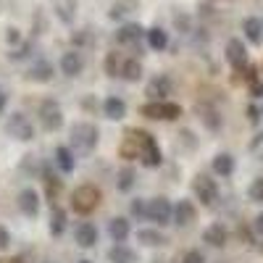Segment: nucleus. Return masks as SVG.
Masks as SVG:
<instances>
[{
    "label": "nucleus",
    "mask_w": 263,
    "mask_h": 263,
    "mask_svg": "<svg viewBox=\"0 0 263 263\" xmlns=\"http://www.w3.org/2000/svg\"><path fill=\"white\" fill-rule=\"evenodd\" d=\"M121 74H124L126 82H137V79L142 77V66H140V61H135V58L126 61V63H124V69H121Z\"/></svg>",
    "instance_id": "5701e85b"
},
{
    "label": "nucleus",
    "mask_w": 263,
    "mask_h": 263,
    "mask_svg": "<svg viewBox=\"0 0 263 263\" xmlns=\"http://www.w3.org/2000/svg\"><path fill=\"white\" fill-rule=\"evenodd\" d=\"M77 242L82 248H92L98 242V229L92 224H79L77 227Z\"/></svg>",
    "instance_id": "4468645a"
},
{
    "label": "nucleus",
    "mask_w": 263,
    "mask_h": 263,
    "mask_svg": "<svg viewBox=\"0 0 263 263\" xmlns=\"http://www.w3.org/2000/svg\"><path fill=\"white\" fill-rule=\"evenodd\" d=\"M63 227H66V211L53 208V216H50V232H53V234H61Z\"/></svg>",
    "instance_id": "a878e982"
},
{
    "label": "nucleus",
    "mask_w": 263,
    "mask_h": 263,
    "mask_svg": "<svg viewBox=\"0 0 263 263\" xmlns=\"http://www.w3.org/2000/svg\"><path fill=\"white\" fill-rule=\"evenodd\" d=\"M137 239H142L145 245H163V242H166V237H163L161 232H153V229L137 232Z\"/></svg>",
    "instance_id": "393cba45"
},
{
    "label": "nucleus",
    "mask_w": 263,
    "mask_h": 263,
    "mask_svg": "<svg viewBox=\"0 0 263 263\" xmlns=\"http://www.w3.org/2000/svg\"><path fill=\"white\" fill-rule=\"evenodd\" d=\"M147 218H150V221H156V224H168L171 205H168L166 197H156V200H150V205H147Z\"/></svg>",
    "instance_id": "423d86ee"
},
{
    "label": "nucleus",
    "mask_w": 263,
    "mask_h": 263,
    "mask_svg": "<svg viewBox=\"0 0 263 263\" xmlns=\"http://www.w3.org/2000/svg\"><path fill=\"white\" fill-rule=\"evenodd\" d=\"M55 161L61 166V171H74V156L69 147H58L55 150Z\"/></svg>",
    "instance_id": "b1692460"
},
{
    "label": "nucleus",
    "mask_w": 263,
    "mask_h": 263,
    "mask_svg": "<svg viewBox=\"0 0 263 263\" xmlns=\"http://www.w3.org/2000/svg\"><path fill=\"white\" fill-rule=\"evenodd\" d=\"M40 116H42V126H45V129H58L61 121H63V119H61V108H58V103H53V100L42 103Z\"/></svg>",
    "instance_id": "1a4fd4ad"
},
{
    "label": "nucleus",
    "mask_w": 263,
    "mask_h": 263,
    "mask_svg": "<svg viewBox=\"0 0 263 263\" xmlns=\"http://www.w3.org/2000/svg\"><path fill=\"white\" fill-rule=\"evenodd\" d=\"M61 69H63L66 77H77V74H82V69H84V61H82V55H79L77 50L63 53V58H61Z\"/></svg>",
    "instance_id": "9b49d317"
},
{
    "label": "nucleus",
    "mask_w": 263,
    "mask_h": 263,
    "mask_svg": "<svg viewBox=\"0 0 263 263\" xmlns=\"http://www.w3.org/2000/svg\"><path fill=\"white\" fill-rule=\"evenodd\" d=\"M174 218L179 227H187L190 221H195V205L190 200H179V205L174 208Z\"/></svg>",
    "instance_id": "2eb2a0df"
},
{
    "label": "nucleus",
    "mask_w": 263,
    "mask_h": 263,
    "mask_svg": "<svg viewBox=\"0 0 263 263\" xmlns=\"http://www.w3.org/2000/svg\"><path fill=\"white\" fill-rule=\"evenodd\" d=\"M227 61L234 66V69L248 66V48L242 45V40H229L227 42Z\"/></svg>",
    "instance_id": "0eeeda50"
},
{
    "label": "nucleus",
    "mask_w": 263,
    "mask_h": 263,
    "mask_svg": "<svg viewBox=\"0 0 263 263\" xmlns=\"http://www.w3.org/2000/svg\"><path fill=\"white\" fill-rule=\"evenodd\" d=\"M242 32H245V37L253 42V45H260V42H263V21L255 18V16L245 18L242 21Z\"/></svg>",
    "instance_id": "ddd939ff"
},
{
    "label": "nucleus",
    "mask_w": 263,
    "mask_h": 263,
    "mask_svg": "<svg viewBox=\"0 0 263 263\" xmlns=\"http://www.w3.org/2000/svg\"><path fill=\"white\" fill-rule=\"evenodd\" d=\"M105 116L108 119H124L126 116V103L124 100H119V98H108L105 100Z\"/></svg>",
    "instance_id": "a211bd4d"
},
{
    "label": "nucleus",
    "mask_w": 263,
    "mask_h": 263,
    "mask_svg": "<svg viewBox=\"0 0 263 263\" xmlns=\"http://www.w3.org/2000/svg\"><path fill=\"white\" fill-rule=\"evenodd\" d=\"M147 45L153 48V50H163L166 45H168V34L161 29V27H153V29H147Z\"/></svg>",
    "instance_id": "f3484780"
},
{
    "label": "nucleus",
    "mask_w": 263,
    "mask_h": 263,
    "mask_svg": "<svg viewBox=\"0 0 263 263\" xmlns=\"http://www.w3.org/2000/svg\"><path fill=\"white\" fill-rule=\"evenodd\" d=\"M6 40L11 42V45H16V42L21 40V34H18V29H8V34H6Z\"/></svg>",
    "instance_id": "473e14b6"
},
{
    "label": "nucleus",
    "mask_w": 263,
    "mask_h": 263,
    "mask_svg": "<svg viewBox=\"0 0 263 263\" xmlns=\"http://www.w3.org/2000/svg\"><path fill=\"white\" fill-rule=\"evenodd\" d=\"M250 200L263 203V179H255V182L250 184Z\"/></svg>",
    "instance_id": "cd10ccee"
},
{
    "label": "nucleus",
    "mask_w": 263,
    "mask_h": 263,
    "mask_svg": "<svg viewBox=\"0 0 263 263\" xmlns=\"http://www.w3.org/2000/svg\"><path fill=\"white\" fill-rule=\"evenodd\" d=\"M50 74H53V66H50L48 61H40L37 66H32V71H29V77H32L34 82H48Z\"/></svg>",
    "instance_id": "4be33fe9"
},
{
    "label": "nucleus",
    "mask_w": 263,
    "mask_h": 263,
    "mask_svg": "<svg viewBox=\"0 0 263 263\" xmlns=\"http://www.w3.org/2000/svg\"><path fill=\"white\" fill-rule=\"evenodd\" d=\"M108 232H111V237L116 239V242H124V239L129 237V221L126 218H114V221L108 224Z\"/></svg>",
    "instance_id": "412c9836"
},
{
    "label": "nucleus",
    "mask_w": 263,
    "mask_h": 263,
    "mask_svg": "<svg viewBox=\"0 0 263 263\" xmlns=\"http://www.w3.org/2000/svg\"><path fill=\"white\" fill-rule=\"evenodd\" d=\"M18 208L24 211L27 216H34L37 213V208H40V203H37V192L34 190H24L18 195Z\"/></svg>",
    "instance_id": "dca6fc26"
},
{
    "label": "nucleus",
    "mask_w": 263,
    "mask_h": 263,
    "mask_svg": "<svg viewBox=\"0 0 263 263\" xmlns=\"http://www.w3.org/2000/svg\"><path fill=\"white\" fill-rule=\"evenodd\" d=\"M255 227H258V232H263V213L255 218Z\"/></svg>",
    "instance_id": "f704fd0d"
},
{
    "label": "nucleus",
    "mask_w": 263,
    "mask_h": 263,
    "mask_svg": "<svg viewBox=\"0 0 263 263\" xmlns=\"http://www.w3.org/2000/svg\"><path fill=\"white\" fill-rule=\"evenodd\" d=\"M0 263H21V258H8V260H0Z\"/></svg>",
    "instance_id": "e433bc0d"
},
{
    "label": "nucleus",
    "mask_w": 263,
    "mask_h": 263,
    "mask_svg": "<svg viewBox=\"0 0 263 263\" xmlns=\"http://www.w3.org/2000/svg\"><path fill=\"white\" fill-rule=\"evenodd\" d=\"M132 213H135V216H145V218H147V205H145L142 200H135V203H132Z\"/></svg>",
    "instance_id": "c756f323"
},
{
    "label": "nucleus",
    "mask_w": 263,
    "mask_h": 263,
    "mask_svg": "<svg viewBox=\"0 0 263 263\" xmlns=\"http://www.w3.org/2000/svg\"><path fill=\"white\" fill-rule=\"evenodd\" d=\"M71 142L79 150H92L98 142V129L92 124H74L71 126Z\"/></svg>",
    "instance_id": "20e7f679"
},
{
    "label": "nucleus",
    "mask_w": 263,
    "mask_h": 263,
    "mask_svg": "<svg viewBox=\"0 0 263 263\" xmlns=\"http://www.w3.org/2000/svg\"><path fill=\"white\" fill-rule=\"evenodd\" d=\"M132 179H135L132 168H124V171L119 174V187H121V190H129V187H132Z\"/></svg>",
    "instance_id": "c85d7f7f"
},
{
    "label": "nucleus",
    "mask_w": 263,
    "mask_h": 263,
    "mask_svg": "<svg viewBox=\"0 0 263 263\" xmlns=\"http://www.w3.org/2000/svg\"><path fill=\"white\" fill-rule=\"evenodd\" d=\"M126 135L137 142V147H140V158H142V163L145 166H158L161 163V150H158V142L153 140V135H147V132H142V129H129Z\"/></svg>",
    "instance_id": "f257e3e1"
},
{
    "label": "nucleus",
    "mask_w": 263,
    "mask_h": 263,
    "mask_svg": "<svg viewBox=\"0 0 263 263\" xmlns=\"http://www.w3.org/2000/svg\"><path fill=\"white\" fill-rule=\"evenodd\" d=\"M203 239H205L208 245H216V248H218V245H224V242H227V229H224L221 224H213V227L205 229Z\"/></svg>",
    "instance_id": "6ab92c4d"
},
{
    "label": "nucleus",
    "mask_w": 263,
    "mask_h": 263,
    "mask_svg": "<svg viewBox=\"0 0 263 263\" xmlns=\"http://www.w3.org/2000/svg\"><path fill=\"white\" fill-rule=\"evenodd\" d=\"M142 116H147V119H166V121H171V119H179V116H182V105L168 103V100H156V103L142 105Z\"/></svg>",
    "instance_id": "7ed1b4c3"
},
{
    "label": "nucleus",
    "mask_w": 263,
    "mask_h": 263,
    "mask_svg": "<svg viewBox=\"0 0 263 263\" xmlns=\"http://www.w3.org/2000/svg\"><path fill=\"white\" fill-rule=\"evenodd\" d=\"M192 190H195L197 200H200L203 205H213V203L218 200V187H216V182L208 179V177H197V179L192 182Z\"/></svg>",
    "instance_id": "39448f33"
},
{
    "label": "nucleus",
    "mask_w": 263,
    "mask_h": 263,
    "mask_svg": "<svg viewBox=\"0 0 263 263\" xmlns=\"http://www.w3.org/2000/svg\"><path fill=\"white\" fill-rule=\"evenodd\" d=\"M8 242H11V237H8V232L0 227V250H6L8 248Z\"/></svg>",
    "instance_id": "2f4dec72"
},
{
    "label": "nucleus",
    "mask_w": 263,
    "mask_h": 263,
    "mask_svg": "<svg viewBox=\"0 0 263 263\" xmlns=\"http://www.w3.org/2000/svg\"><path fill=\"white\" fill-rule=\"evenodd\" d=\"M182 263H203V255L197 253V250H190V253L182 258Z\"/></svg>",
    "instance_id": "7c9ffc66"
},
{
    "label": "nucleus",
    "mask_w": 263,
    "mask_h": 263,
    "mask_svg": "<svg viewBox=\"0 0 263 263\" xmlns=\"http://www.w3.org/2000/svg\"><path fill=\"white\" fill-rule=\"evenodd\" d=\"M79 263H92V260H79Z\"/></svg>",
    "instance_id": "4c0bfd02"
},
{
    "label": "nucleus",
    "mask_w": 263,
    "mask_h": 263,
    "mask_svg": "<svg viewBox=\"0 0 263 263\" xmlns=\"http://www.w3.org/2000/svg\"><path fill=\"white\" fill-rule=\"evenodd\" d=\"M100 203V190L92 187V184H84V187H77L74 195H71V205L77 213H90L95 211Z\"/></svg>",
    "instance_id": "f03ea898"
},
{
    "label": "nucleus",
    "mask_w": 263,
    "mask_h": 263,
    "mask_svg": "<svg viewBox=\"0 0 263 263\" xmlns=\"http://www.w3.org/2000/svg\"><path fill=\"white\" fill-rule=\"evenodd\" d=\"M147 95H150L153 100H163L166 95H171V79H168L166 74H158L156 79L147 84Z\"/></svg>",
    "instance_id": "9d476101"
},
{
    "label": "nucleus",
    "mask_w": 263,
    "mask_h": 263,
    "mask_svg": "<svg viewBox=\"0 0 263 263\" xmlns=\"http://www.w3.org/2000/svg\"><path fill=\"white\" fill-rule=\"evenodd\" d=\"M3 105H6V92L0 90V111H3Z\"/></svg>",
    "instance_id": "c9c22d12"
},
{
    "label": "nucleus",
    "mask_w": 263,
    "mask_h": 263,
    "mask_svg": "<svg viewBox=\"0 0 263 263\" xmlns=\"http://www.w3.org/2000/svg\"><path fill=\"white\" fill-rule=\"evenodd\" d=\"M250 90H253L255 98H260V95H263V84H260V82H250Z\"/></svg>",
    "instance_id": "72a5a7b5"
},
{
    "label": "nucleus",
    "mask_w": 263,
    "mask_h": 263,
    "mask_svg": "<svg viewBox=\"0 0 263 263\" xmlns=\"http://www.w3.org/2000/svg\"><path fill=\"white\" fill-rule=\"evenodd\" d=\"M111 260L114 263H132L135 255H132V250H126V248H114L111 250Z\"/></svg>",
    "instance_id": "bb28decb"
},
{
    "label": "nucleus",
    "mask_w": 263,
    "mask_h": 263,
    "mask_svg": "<svg viewBox=\"0 0 263 263\" xmlns=\"http://www.w3.org/2000/svg\"><path fill=\"white\" fill-rule=\"evenodd\" d=\"M213 171L221 174V177H229V174L234 171V158L229 156V153H221V156L213 158Z\"/></svg>",
    "instance_id": "aec40b11"
},
{
    "label": "nucleus",
    "mask_w": 263,
    "mask_h": 263,
    "mask_svg": "<svg viewBox=\"0 0 263 263\" xmlns=\"http://www.w3.org/2000/svg\"><path fill=\"white\" fill-rule=\"evenodd\" d=\"M8 132H11L13 137H18V140H32V137H34V129H32V124L27 121L24 114H13V116H11Z\"/></svg>",
    "instance_id": "6e6552de"
},
{
    "label": "nucleus",
    "mask_w": 263,
    "mask_h": 263,
    "mask_svg": "<svg viewBox=\"0 0 263 263\" xmlns=\"http://www.w3.org/2000/svg\"><path fill=\"white\" fill-rule=\"evenodd\" d=\"M147 34L140 24H124L119 32H116V40L121 42V45H135V42H140V37Z\"/></svg>",
    "instance_id": "f8f14e48"
}]
</instances>
